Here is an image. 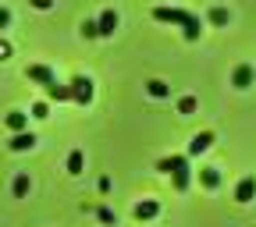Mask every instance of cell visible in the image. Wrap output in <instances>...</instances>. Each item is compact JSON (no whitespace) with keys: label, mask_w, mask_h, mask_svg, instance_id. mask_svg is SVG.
Here are the masks:
<instances>
[{"label":"cell","mask_w":256,"mask_h":227,"mask_svg":"<svg viewBox=\"0 0 256 227\" xmlns=\"http://www.w3.org/2000/svg\"><path fill=\"white\" fill-rule=\"evenodd\" d=\"M153 18L156 21H168V25H182L185 32V39H200V32H203V21L192 14V11H182V7H153Z\"/></svg>","instance_id":"cell-1"},{"label":"cell","mask_w":256,"mask_h":227,"mask_svg":"<svg viewBox=\"0 0 256 227\" xmlns=\"http://www.w3.org/2000/svg\"><path fill=\"white\" fill-rule=\"evenodd\" d=\"M68 85H72V100H75L78 107H89V103H92V92H96V89H92V82H89L86 75H75Z\"/></svg>","instance_id":"cell-2"},{"label":"cell","mask_w":256,"mask_h":227,"mask_svg":"<svg viewBox=\"0 0 256 227\" xmlns=\"http://www.w3.org/2000/svg\"><path fill=\"white\" fill-rule=\"evenodd\" d=\"M171 181H174V188H178V192H185V188H188V181H192V178H188V160H185V156H171Z\"/></svg>","instance_id":"cell-3"},{"label":"cell","mask_w":256,"mask_h":227,"mask_svg":"<svg viewBox=\"0 0 256 227\" xmlns=\"http://www.w3.org/2000/svg\"><path fill=\"white\" fill-rule=\"evenodd\" d=\"M25 78H28V82H36V85H54V82H57V78H54V71L46 68V64H28Z\"/></svg>","instance_id":"cell-4"},{"label":"cell","mask_w":256,"mask_h":227,"mask_svg":"<svg viewBox=\"0 0 256 227\" xmlns=\"http://www.w3.org/2000/svg\"><path fill=\"white\" fill-rule=\"evenodd\" d=\"M252 82H256V68H252V64H238L235 75H232V85L235 89H249Z\"/></svg>","instance_id":"cell-5"},{"label":"cell","mask_w":256,"mask_h":227,"mask_svg":"<svg viewBox=\"0 0 256 227\" xmlns=\"http://www.w3.org/2000/svg\"><path fill=\"white\" fill-rule=\"evenodd\" d=\"M96 28H100V36H114V28H118V11L107 7L100 18H96Z\"/></svg>","instance_id":"cell-6"},{"label":"cell","mask_w":256,"mask_h":227,"mask_svg":"<svg viewBox=\"0 0 256 227\" xmlns=\"http://www.w3.org/2000/svg\"><path fill=\"white\" fill-rule=\"evenodd\" d=\"M132 213H136V220H139V224H146V220H153V217L160 213V203L142 199V203H136V210H132Z\"/></svg>","instance_id":"cell-7"},{"label":"cell","mask_w":256,"mask_h":227,"mask_svg":"<svg viewBox=\"0 0 256 227\" xmlns=\"http://www.w3.org/2000/svg\"><path fill=\"white\" fill-rule=\"evenodd\" d=\"M235 199H238V203H252V199H256V178H252V174L238 181V188H235Z\"/></svg>","instance_id":"cell-8"},{"label":"cell","mask_w":256,"mask_h":227,"mask_svg":"<svg viewBox=\"0 0 256 227\" xmlns=\"http://www.w3.org/2000/svg\"><path fill=\"white\" fill-rule=\"evenodd\" d=\"M32 146H36V135H32V132H18V135H11V142H8L11 153H25V149H32Z\"/></svg>","instance_id":"cell-9"},{"label":"cell","mask_w":256,"mask_h":227,"mask_svg":"<svg viewBox=\"0 0 256 227\" xmlns=\"http://www.w3.org/2000/svg\"><path fill=\"white\" fill-rule=\"evenodd\" d=\"M210 146H214V132H200V135H192L188 153H192V156H200V153H206Z\"/></svg>","instance_id":"cell-10"},{"label":"cell","mask_w":256,"mask_h":227,"mask_svg":"<svg viewBox=\"0 0 256 227\" xmlns=\"http://www.w3.org/2000/svg\"><path fill=\"white\" fill-rule=\"evenodd\" d=\"M4 124L11 128L14 135H18V132H28V114H22V110H11V114L4 117Z\"/></svg>","instance_id":"cell-11"},{"label":"cell","mask_w":256,"mask_h":227,"mask_svg":"<svg viewBox=\"0 0 256 227\" xmlns=\"http://www.w3.org/2000/svg\"><path fill=\"white\" fill-rule=\"evenodd\" d=\"M46 96H50V100H57V103H68V100H72V85L54 82V85H46Z\"/></svg>","instance_id":"cell-12"},{"label":"cell","mask_w":256,"mask_h":227,"mask_svg":"<svg viewBox=\"0 0 256 227\" xmlns=\"http://www.w3.org/2000/svg\"><path fill=\"white\" fill-rule=\"evenodd\" d=\"M82 167H86V156H82V149H72L68 153V174H82Z\"/></svg>","instance_id":"cell-13"},{"label":"cell","mask_w":256,"mask_h":227,"mask_svg":"<svg viewBox=\"0 0 256 227\" xmlns=\"http://www.w3.org/2000/svg\"><path fill=\"white\" fill-rule=\"evenodd\" d=\"M200 181H203V188H217L220 185V171L217 167H203L200 171Z\"/></svg>","instance_id":"cell-14"},{"label":"cell","mask_w":256,"mask_h":227,"mask_svg":"<svg viewBox=\"0 0 256 227\" xmlns=\"http://www.w3.org/2000/svg\"><path fill=\"white\" fill-rule=\"evenodd\" d=\"M11 192H14V199H25V196H28V174H18V178L11 181Z\"/></svg>","instance_id":"cell-15"},{"label":"cell","mask_w":256,"mask_h":227,"mask_svg":"<svg viewBox=\"0 0 256 227\" xmlns=\"http://www.w3.org/2000/svg\"><path fill=\"white\" fill-rule=\"evenodd\" d=\"M146 89H150V96H153V100H164V96L171 92V89H168V82H160V78H153Z\"/></svg>","instance_id":"cell-16"},{"label":"cell","mask_w":256,"mask_h":227,"mask_svg":"<svg viewBox=\"0 0 256 227\" xmlns=\"http://www.w3.org/2000/svg\"><path fill=\"white\" fill-rule=\"evenodd\" d=\"M196 107H200L196 96H182L178 100V114H196Z\"/></svg>","instance_id":"cell-17"},{"label":"cell","mask_w":256,"mask_h":227,"mask_svg":"<svg viewBox=\"0 0 256 227\" xmlns=\"http://www.w3.org/2000/svg\"><path fill=\"white\" fill-rule=\"evenodd\" d=\"M228 21H232V14L224 7H210V25H228Z\"/></svg>","instance_id":"cell-18"},{"label":"cell","mask_w":256,"mask_h":227,"mask_svg":"<svg viewBox=\"0 0 256 227\" xmlns=\"http://www.w3.org/2000/svg\"><path fill=\"white\" fill-rule=\"evenodd\" d=\"M82 36H86V39H100V28H96V21H89V18L82 21Z\"/></svg>","instance_id":"cell-19"},{"label":"cell","mask_w":256,"mask_h":227,"mask_svg":"<svg viewBox=\"0 0 256 227\" xmlns=\"http://www.w3.org/2000/svg\"><path fill=\"white\" fill-rule=\"evenodd\" d=\"M96 217H100V224H114V210H110V206H100V210H96Z\"/></svg>","instance_id":"cell-20"},{"label":"cell","mask_w":256,"mask_h":227,"mask_svg":"<svg viewBox=\"0 0 256 227\" xmlns=\"http://www.w3.org/2000/svg\"><path fill=\"white\" fill-rule=\"evenodd\" d=\"M32 117H36V121H43V117H50V110H46V103H32Z\"/></svg>","instance_id":"cell-21"},{"label":"cell","mask_w":256,"mask_h":227,"mask_svg":"<svg viewBox=\"0 0 256 227\" xmlns=\"http://www.w3.org/2000/svg\"><path fill=\"white\" fill-rule=\"evenodd\" d=\"M28 4L36 7V11H50V7H54V0H28Z\"/></svg>","instance_id":"cell-22"},{"label":"cell","mask_w":256,"mask_h":227,"mask_svg":"<svg viewBox=\"0 0 256 227\" xmlns=\"http://www.w3.org/2000/svg\"><path fill=\"white\" fill-rule=\"evenodd\" d=\"M156 171H160V174H171V156H164V160H160V164H156Z\"/></svg>","instance_id":"cell-23"},{"label":"cell","mask_w":256,"mask_h":227,"mask_svg":"<svg viewBox=\"0 0 256 227\" xmlns=\"http://www.w3.org/2000/svg\"><path fill=\"white\" fill-rule=\"evenodd\" d=\"M11 25V11L8 7H0V28H8Z\"/></svg>","instance_id":"cell-24"},{"label":"cell","mask_w":256,"mask_h":227,"mask_svg":"<svg viewBox=\"0 0 256 227\" xmlns=\"http://www.w3.org/2000/svg\"><path fill=\"white\" fill-rule=\"evenodd\" d=\"M11 57V43L8 39H0V60H8Z\"/></svg>","instance_id":"cell-25"}]
</instances>
